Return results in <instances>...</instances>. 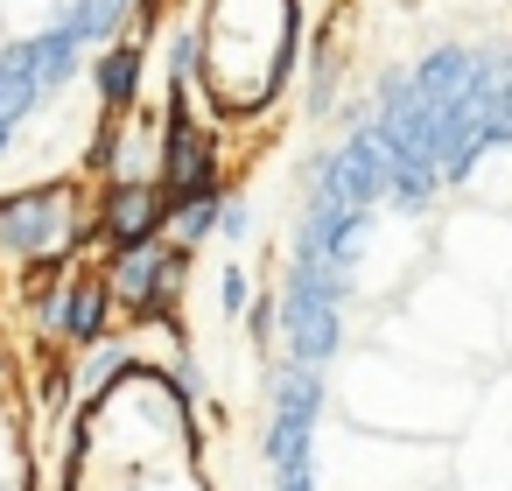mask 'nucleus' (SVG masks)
<instances>
[{
	"instance_id": "nucleus-1",
	"label": "nucleus",
	"mask_w": 512,
	"mask_h": 491,
	"mask_svg": "<svg viewBox=\"0 0 512 491\" xmlns=\"http://www.w3.org/2000/svg\"><path fill=\"white\" fill-rule=\"evenodd\" d=\"M295 50V0H211V22L197 29V78L211 106L253 113L281 85Z\"/></svg>"
},
{
	"instance_id": "nucleus-2",
	"label": "nucleus",
	"mask_w": 512,
	"mask_h": 491,
	"mask_svg": "<svg viewBox=\"0 0 512 491\" xmlns=\"http://www.w3.org/2000/svg\"><path fill=\"white\" fill-rule=\"evenodd\" d=\"M85 232H92V218L78 211L71 183H29V190L0 197V253L22 267H57Z\"/></svg>"
},
{
	"instance_id": "nucleus-3",
	"label": "nucleus",
	"mask_w": 512,
	"mask_h": 491,
	"mask_svg": "<svg viewBox=\"0 0 512 491\" xmlns=\"http://www.w3.org/2000/svg\"><path fill=\"white\" fill-rule=\"evenodd\" d=\"M99 274H106V288H113V309L162 316V309H176V295H183L190 253H176L169 239H148V246H120V253H106Z\"/></svg>"
},
{
	"instance_id": "nucleus-4",
	"label": "nucleus",
	"mask_w": 512,
	"mask_h": 491,
	"mask_svg": "<svg viewBox=\"0 0 512 491\" xmlns=\"http://www.w3.org/2000/svg\"><path fill=\"white\" fill-rule=\"evenodd\" d=\"M162 211H169V197H162V183H106V197H99V211H92V246L99 253H120V246H148V239H162Z\"/></svg>"
},
{
	"instance_id": "nucleus-5",
	"label": "nucleus",
	"mask_w": 512,
	"mask_h": 491,
	"mask_svg": "<svg viewBox=\"0 0 512 491\" xmlns=\"http://www.w3.org/2000/svg\"><path fill=\"white\" fill-rule=\"evenodd\" d=\"M113 330V288L106 274H64V344H99Z\"/></svg>"
},
{
	"instance_id": "nucleus-6",
	"label": "nucleus",
	"mask_w": 512,
	"mask_h": 491,
	"mask_svg": "<svg viewBox=\"0 0 512 491\" xmlns=\"http://www.w3.org/2000/svg\"><path fill=\"white\" fill-rule=\"evenodd\" d=\"M92 85H99V99L113 113H127L141 99V43H106L99 64H92Z\"/></svg>"
},
{
	"instance_id": "nucleus-7",
	"label": "nucleus",
	"mask_w": 512,
	"mask_h": 491,
	"mask_svg": "<svg viewBox=\"0 0 512 491\" xmlns=\"http://www.w3.org/2000/svg\"><path fill=\"white\" fill-rule=\"evenodd\" d=\"M211 232H218V197H183V204L162 211V239H169L176 253H197Z\"/></svg>"
},
{
	"instance_id": "nucleus-8",
	"label": "nucleus",
	"mask_w": 512,
	"mask_h": 491,
	"mask_svg": "<svg viewBox=\"0 0 512 491\" xmlns=\"http://www.w3.org/2000/svg\"><path fill=\"white\" fill-rule=\"evenodd\" d=\"M36 71H29V50H8V57H0V127H8V120H22L29 106H36Z\"/></svg>"
}]
</instances>
